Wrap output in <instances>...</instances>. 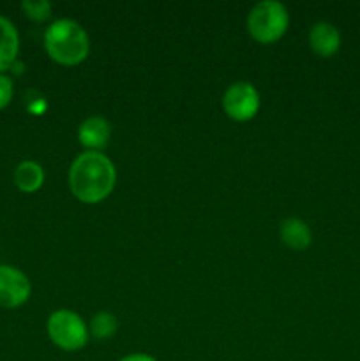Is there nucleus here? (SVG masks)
<instances>
[{
	"label": "nucleus",
	"mask_w": 360,
	"mask_h": 361,
	"mask_svg": "<svg viewBox=\"0 0 360 361\" xmlns=\"http://www.w3.org/2000/svg\"><path fill=\"white\" fill-rule=\"evenodd\" d=\"M116 183L115 164L102 152H83L69 168V189L85 204L102 203Z\"/></svg>",
	"instance_id": "nucleus-1"
},
{
	"label": "nucleus",
	"mask_w": 360,
	"mask_h": 361,
	"mask_svg": "<svg viewBox=\"0 0 360 361\" xmlns=\"http://www.w3.org/2000/svg\"><path fill=\"white\" fill-rule=\"evenodd\" d=\"M44 49L59 66L74 67L90 53V39L85 28L73 20H56L44 30Z\"/></svg>",
	"instance_id": "nucleus-2"
},
{
	"label": "nucleus",
	"mask_w": 360,
	"mask_h": 361,
	"mask_svg": "<svg viewBox=\"0 0 360 361\" xmlns=\"http://www.w3.org/2000/svg\"><path fill=\"white\" fill-rule=\"evenodd\" d=\"M247 32L260 44H274L284 37L289 27L288 9L275 0L258 2L247 14Z\"/></svg>",
	"instance_id": "nucleus-3"
},
{
	"label": "nucleus",
	"mask_w": 360,
	"mask_h": 361,
	"mask_svg": "<svg viewBox=\"0 0 360 361\" xmlns=\"http://www.w3.org/2000/svg\"><path fill=\"white\" fill-rule=\"evenodd\" d=\"M46 331L53 344L66 353H76L88 344L90 331L87 323L74 310L59 309L48 317Z\"/></svg>",
	"instance_id": "nucleus-4"
},
{
	"label": "nucleus",
	"mask_w": 360,
	"mask_h": 361,
	"mask_svg": "<svg viewBox=\"0 0 360 361\" xmlns=\"http://www.w3.org/2000/svg\"><path fill=\"white\" fill-rule=\"evenodd\" d=\"M260 94L249 81H235L222 95V109L235 122H249L260 111Z\"/></svg>",
	"instance_id": "nucleus-5"
},
{
	"label": "nucleus",
	"mask_w": 360,
	"mask_h": 361,
	"mask_svg": "<svg viewBox=\"0 0 360 361\" xmlns=\"http://www.w3.org/2000/svg\"><path fill=\"white\" fill-rule=\"evenodd\" d=\"M32 293L27 275L11 264H0V307L18 309L28 302Z\"/></svg>",
	"instance_id": "nucleus-6"
},
{
	"label": "nucleus",
	"mask_w": 360,
	"mask_h": 361,
	"mask_svg": "<svg viewBox=\"0 0 360 361\" xmlns=\"http://www.w3.org/2000/svg\"><path fill=\"white\" fill-rule=\"evenodd\" d=\"M112 137V126L102 116H88L78 127V141L87 152H101L108 147Z\"/></svg>",
	"instance_id": "nucleus-7"
},
{
	"label": "nucleus",
	"mask_w": 360,
	"mask_h": 361,
	"mask_svg": "<svg viewBox=\"0 0 360 361\" xmlns=\"http://www.w3.org/2000/svg\"><path fill=\"white\" fill-rule=\"evenodd\" d=\"M309 46L314 55L330 59L341 48V34L328 21H318L309 30Z\"/></svg>",
	"instance_id": "nucleus-8"
},
{
	"label": "nucleus",
	"mask_w": 360,
	"mask_h": 361,
	"mask_svg": "<svg viewBox=\"0 0 360 361\" xmlns=\"http://www.w3.org/2000/svg\"><path fill=\"white\" fill-rule=\"evenodd\" d=\"M20 53V34L9 18L0 14V74L14 66Z\"/></svg>",
	"instance_id": "nucleus-9"
},
{
	"label": "nucleus",
	"mask_w": 360,
	"mask_h": 361,
	"mask_svg": "<svg viewBox=\"0 0 360 361\" xmlns=\"http://www.w3.org/2000/svg\"><path fill=\"white\" fill-rule=\"evenodd\" d=\"M281 240L288 249L292 250H306L307 247L313 242V233L311 228L307 226V222H304L302 219L296 217H288L281 222Z\"/></svg>",
	"instance_id": "nucleus-10"
},
{
	"label": "nucleus",
	"mask_w": 360,
	"mask_h": 361,
	"mask_svg": "<svg viewBox=\"0 0 360 361\" xmlns=\"http://www.w3.org/2000/svg\"><path fill=\"white\" fill-rule=\"evenodd\" d=\"M14 185L21 190V192H37L44 183V169L41 164L34 161H23L16 166L14 169Z\"/></svg>",
	"instance_id": "nucleus-11"
},
{
	"label": "nucleus",
	"mask_w": 360,
	"mask_h": 361,
	"mask_svg": "<svg viewBox=\"0 0 360 361\" xmlns=\"http://www.w3.org/2000/svg\"><path fill=\"white\" fill-rule=\"evenodd\" d=\"M116 328H119L116 317L112 312L101 310V312H97L92 317L88 331H90V335L95 341H109L116 334Z\"/></svg>",
	"instance_id": "nucleus-12"
},
{
	"label": "nucleus",
	"mask_w": 360,
	"mask_h": 361,
	"mask_svg": "<svg viewBox=\"0 0 360 361\" xmlns=\"http://www.w3.org/2000/svg\"><path fill=\"white\" fill-rule=\"evenodd\" d=\"M21 11L35 23H44L52 18V4L48 0H25L21 2Z\"/></svg>",
	"instance_id": "nucleus-13"
},
{
	"label": "nucleus",
	"mask_w": 360,
	"mask_h": 361,
	"mask_svg": "<svg viewBox=\"0 0 360 361\" xmlns=\"http://www.w3.org/2000/svg\"><path fill=\"white\" fill-rule=\"evenodd\" d=\"M14 95V83L7 74H0V111L11 104Z\"/></svg>",
	"instance_id": "nucleus-14"
},
{
	"label": "nucleus",
	"mask_w": 360,
	"mask_h": 361,
	"mask_svg": "<svg viewBox=\"0 0 360 361\" xmlns=\"http://www.w3.org/2000/svg\"><path fill=\"white\" fill-rule=\"evenodd\" d=\"M119 361H157V360L150 355H145V353H133V355L124 356V358H120Z\"/></svg>",
	"instance_id": "nucleus-15"
}]
</instances>
